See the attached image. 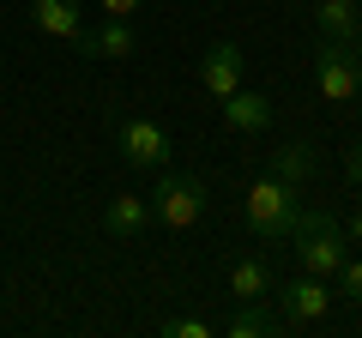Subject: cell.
I'll use <instances>...</instances> for the list:
<instances>
[{
	"label": "cell",
	"mask_w": 362,
	"mask_h": 338,
	"mask_svg": "<svg viewBox=\"0 0 362 338\" xmlns=\"http://www.w3.org/2000/svg\"><path fill=\"white\" fill-rule=\"evenodd\" d=\"M344 175H350V182L362 187V139H356V145H350V151H344Z\"/></svg>",
	"instance_id": "cell-19"
},
{
	"label": "cell",
	"mask_w": 362,
	"mask_h": 338,
	"mask_svg": "<svg viewBox=\"0 0 362 338\" xmlns=\"http://www.w3.org/2000/svg\"><path fill=\"white\" fill-rule=\"evenodd\" d=\"M272 326H278V320H272L259 302H235V314L223 320V332H230V338H266Z\"/></svg>",
	"instance_id": "cell-15"
},
{
	"label": "cell",
	"mask_w": 362,
	"mask_h": 338,
	"mask_svg": "<svg viewBox=\"0 0 362 338\" xmlns=\"http://www.w3.org/2000/svg\"><path fill=\"white\" fill-rule=\"evenodd\" d=\"M157 332H163V338H206L211 326H206V320H194V314H187V320H163V326H157Z\"/></svg>",
	"instance_id": "cell-17"
},
{
	"label": "cell",
	"mask_w": 362,
	"mask_h": 338,
	"mask_svg": "<svg viewBox=\"0 0 362 338\" xmlns=\"http://www.w3.org/2000/svg\"><path fill=\"white\" fill-rule=\"evenodd\" d=\"M314 6H320V0H314Z\"/></svg>",
	"instance_id": "cell-21"
},
{
	"label": "cell",
	"mask_w": 362,
	"mask_h": 338,
	"mask_svg": "<svg viewBox=\"0 0 362 338\" xmlns=\"http://www.w3.org/2000/svg\"><path fill=\"white\" fill-rule=\"evenodd\" d=\"M103 230L115 235V242H139V235L151 230V199L145 194H115L103 206Z\"/></svg>",
	"instance_id": "cell-9"
},
{
	"label": "cell",
	"mask_w": 362,
	"mask_h": 338,
	"mask_svg": "<svg viewBox=\"0 0 362 338\" xmlns=\"http://www.w3.org/2000/svg\"><path fill=\"white\" fill-rule=\"evenodd\" d=\"M314 169H320V145H314V139H290L284 151L272 157V175H278V182H290V187L314 182Z\"/></svg>",
	"instance_id": "cell-13"
},
{
	"label": "cell",
	"mask_w": 362,
	"mask_h": 338,
	"mask_svg": "<svg viewBox=\"0 0 362 338\" xmlns=\"http://www.w3.org/2000/svg\"><path fill=\"white\" fill-rule=\"evenodd\" d=\"M356 49H362V42H356Z\"/></svg>",
	"instance_id": "cell-22"
},
{
	"label": "cell",
	"mask_w": 362,
	"mask_h": 338,
	"mask_svg": "<svg viewBox=\"0 0 362 338\" xmlns=\"http://www.w3.org/2000/svg\"><path fill=\"white\" fill-rule=\"evenodd\" d=\"M242 218H247V230H254L259 242H290V230H296V218H302V187L278 182V175H259V182L247 187Z\"/></svg>",
	"instance_id": "cell-1"
},
{
	"label": "cell",
	"mask_w": 362,
	"mask_h": 338,
	"mask_svg": "<svg viewBox=\"0 0 362 338\" xmlns=\"http://www.w3.org/2000/svg\"><path fill=\"white\" fill-rule=\"evenodd\" d=\"M206 175H169V169H157V194H151V223H163V230H194L199 218H206Z\"/></svg>",
	"instance_id": "cell-2"
},
{
	"label": "cell",
	"mask_w": 362,
	"mask_h": 338,
	"mask_svg": "<svg viewBox=\"0 0 362 338\" xmlns=\"http://www.w3.org/2000/svg\"><path fill=\"white\" fill-rule=\"evenodd\" d=\"M314 91L326 97V103H356L362 91V54L356 42H326L314 49Z\"/></svg>",
	"instance_id": "cell-4"
},
{
	"label": "cell",
	"mask_w": 362,
	"mask_h": 338,
	"mask_svg": "<svg viewBox=\"0 0 362 338\" xmlns=\"http://www.w3.org/2000/svg\"><path fill=\"white\" fill-rule=\"evenodd\" d=\"M115 145H121V157H127L133 169H163L169 163V133L157 127V121H145V115H127L115 127Z\"/></svg>",
	"instance_id": "cell-6"
},
{
	"label": "cell",
	"mask_w": 362,
	"mask_h": 338,
	"mask_svg": "<svg viewBox=\"0 0 362 338\" xmlns=\"http://www.w3.org/2000/svg\"><path fill=\"white\" fill-rule=\"evenodd\" d=\"M314 25L326 42H362V6L356 0H320L314 6Z\"/></svg>",
	"instance_id": "cell-12"
},
{
	"label": "cell",
	"mask_w": 362,
	"mask_h": 338,
	"mask_svg": "<svg viewBox=\"0 0 362 338\" xmlns=\"http://www.w3.org/2000/svg\"><path fill=\"white\" fill-rule=\"evenodd\" d=\"M242 61H247V54L235 49V42H211L206 61H199V85H206V97H230V91H242Z\"/></svg>",
	"instance_id": "cell-8"
},
{
	"label": "cell",
	"mask_w": 362,
	"mask_h": 338,
	"mask_svg": "<svg viewBox=\"0 0 362 338\" xmlns=\"http://www.w3.org/2000/svg\"><path fill=\"white\" fill-rule=\"evenodd\" d=\"M30 25L54 42H78L85 30V13H78V0H30Z\"/></svg>",
	"instance_id": "cell-10"
},
{
	"label": "cell",
	"mask_w": 362,
	"mask_h": 338,
	"mask_svg": "<svg viewBox=\"0 0 362 338\" xmlns=\"http://www.w3.org/2000/svg\"><path fill=\"white\" fill-rule=\"evenodd\" d=\"M326 314H332V284L314 272H296L284 290H278V326H290V332H302V326H320Z\"/></svg>",
	"instance_id": "cell-5"
},
{
	"label": "cell",
	"mask_w": 362,
	"mask_h": 338,
	"mask_svg": "<svg viewBox=\"0 0 362 338\" xmlns=\"http://www.w3.org/2000/svg\"><path fill=\"white\" fill-rule=\"evenodd\" d=\"M97 6H103V18H133L145 0H97Z\"/></svg>",
	"instance_id": "cell-18"
},
{
	"label": "cell",
	"mask_w": 362,
	"mask_h": 338,
	"mask_svg": "<svg viewBox=\"0 0 362 338\" xmlns=\"http://www.w3.org/2000/svg\"><path fill=\"white\" fill-rule=\"evenodd\" d=\"M350 242L362 247V211H350Z\"/></svg>",
	"instance_id": "cell-20"
},
{
	"label": "cell",
	"mask_w": 362,
	"mask_h": 338,
	"mask_svg": "<svg viewBox=\"0 0 362 338\" xmlns=\"http://www.w3.org/2000/svg\"><path fill=\"white\" fill-rule=\"evenodd\" d=\"M332 284H338V296L362 302V260H350V254H344V266H338V272H332Z\"/></svg>",
	"instance_id": "cell-16"
},
{
	"label": "cell",
	"mask_w": 362,
	"mask_h": 338,
	"mask_svg": "<svg viewBox=\"0 0 362 338\" xmlns=\"http://www.w3.org/2000/svg\"><path fill=\"white\" fill-rule=\"evenodd\" d=\"M290 242H296V260H302V272H314V278H326L332 284V272L344 266V230H338L326 211H302L296 218V230H290Z\"/></svg>",
	"instance_id": "cell-3"
},
{
	"label": "cell",
	"mask_w": 362,
	"mask_h": 338,
	"mask_svg": "<svg viewBox=\"0 0 362 338\" xmlns=\"http://www.w3.org/2000/svg\"><path fill=\"white\" fill-rule=\"evenodd\" d=\"M230 296H235V302H266V296H272L266 260H235V266H230Z\"/></svg>",
	"instance_id": "cell-14"
},
{
	"label": "cell",
	"mask_w": 362,
	"mask_h": 338,
	"mask_svg": "<svg viewBox=\"0 0 362 338\" xmlns=\"http://www.w3.org/2000/svg\"><path fill=\"white\" fill-rule=\"evenodd\" d=\"M85 61H127L133 49H139V37H133V18H103L97 30H78L73 42Z\"/></svg>",
	"instance_id": "cell-7"
},
{
	"label": "cell",
	"mask_w": 362,
	"mask_h": 338,
	"mask_svg": "<svg viewBox=\"0 0 362 338\" xmlns=\"http://www.w3.org/2000/svg\"><path fill=\"white\" fill-rule=\"evenodd\" d=\"M218 109H223L230 133H266L272 127V97H259V91H230V97H218Z\"/></svg>",
	"instance_id": "cell-11"
}]
</instances>
